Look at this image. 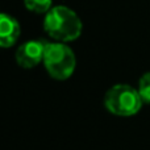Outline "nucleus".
<instances>
[{"instance_id":"4","label":"nucleus","mask_w":150,"mask_h":150,"mask_svg":"<svg viewBox=\"0 0 150 150\" xmlns=\"http://www.w3.org/2000/svg\"><path fill=\"white\" fill-rule=\"evenodd\" d=\"M47 41L45 40H30L21 44L16 50V62L23 69H33L38 63L44 62Z\"/></svg>"},{"instance_id":"5","label":"nucleus","mask_w":150,"mask_h":150,"mask_svg":"<svg viewBox=\"0 0 150 150\" xmlns=\"http://www.w3.org/2000/svg\"><path fill=\"white\" fill-rule=\"evenodd\" d=\"M21 34V26L13 16L1 13L0 15V46L7 49L17 42Z\"/></svg>"},{"instance_id":"7","label":"nucleus","mask_w":150,"mask_h":150,"mask_svg":"<svg viewBox=\"0 0 150 150\" xmlns=\"http://www.w3.org/2000/svg\"><path fill=\"white\" fill-rule=\"evenodd\" d=\"M137 91L142 99L144 104H150V71L145 73L140 78Z\"/></svg>"},{"instance_id":"6","label":"nucleus","mask_w":150,"mask_h":150,"mask_svg":"<svg viewBox=\"0 0 150 150\" xmlns=\"http://www.w3.org/2000/svg\"><path fill=\"white\" fill-rule=\"evenodd\" d=\"M24 5L29 12L46 15L53 8V0H24Z\"/></svg>"},{"instance_id":"2","label":"nucleus","mask_w":150,"mask_h":150,"mask_svg":"<svg viewBox=\"0 0 150 150\" xmlns=\"http://www.w3.org/2000/svg\"><path fill=\"white\" fill-rule=\"evenodd\" d=\"M44 65L52 78L57 80H66L74 74L76 67V57L73 49L65 42H47Z\"/></svg>"},{"instance_id":"3","label":"nucleus","mask_w":150,"mask_h":150,"mask_svg":"<svg viewBox=\"0 0 150 150\" xmlns=\"http://www.w3.org/2000/svg\"><path fill=\"white\" fill-rule=\"evenodd\" d=\"M144 101L136 88L129 84H116L107 91L104 105L116 116H133L140 112Z\"/></svg>"},{"instance_id":"1","label":"nucleus","mask_w":150,"mask_h":150,"mask_svg":"<svg viewBox=\"0 0 150 150\" xmlns=\"http://www.w3.org/2000/svg\"><path fill=\"white\" fill-rule=\"evenodd\" d=\"M44 30L57 42H71L79 38L83 30L78 13L66 5H54L44 18Z\"/></svg>"}]
</instances>
